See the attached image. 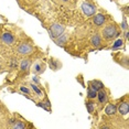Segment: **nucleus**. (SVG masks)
I'll return each mask as SVG.
<instances>
[{
  "label": "nucleus",
  "mask_w": 129,
  "mask_h": 129,
  "mask_svg": "<svg viewBox=\"0 0 129 129\" xmlns=\"http://www.w3.org/2000/svg\"><path fill=\"white\" fill-rule=\"evenodd\" d=\"M64 31H65V27H64L63 24L54 23V24L51 25V29H50V36H51V38H53V39H56Z\"/></svg>",
  "instance_id": "obj_1"
},
{
  "label": "nucleus",
  "mask_w": 129,
  "mask_h": 129,
  "mask_svg": "<svg viewBox=\"0 0 129 129\" xmlns=\"http://www.w3.org/2000/svg\"><path fill=\"white\" fill-rule=\"evenodd\" d=\"M103 36H104L105 39H113V38L119 36V32L116 30L115 25L109 24L103 30Z\"/></svg>",
  "instance_id": "obj_2"
},
{
  "label": "nucleus",
  "mask_w": 129,
  "mask_h": 129,
  "mask_svg": "<svg viewBox=\"0 0 129 129\" xmlns=\"http://www.w3.org/2000/svg\"><path fill=\"white\" fill-rule=\"evenodd\" d=\"M82 10L87 17H93L96 12V7L94 5L89 4V2H84L82 5Z\"/></svg>",
  "instance_id": "obj_3"
},
{
  "label": "nucleus",
  "mask_w": 129,
  "mask_h": 129,
  "mask_svg": "<svg viewBox=\"0 0 129 129\" xmlns=\"http://www.w3.org/2000/svg\"><path fill=\"white\" fill-rule=\"evenodd\" d=\"M33 49H32L31 45H29L28 43H22L18 46V53L21 54V55H27V54H30L32 53Z\"/></svg>",
  "instance_id": "obj_4"
},
{
  "label": "nucleus",
  "mask_w": 129,
  "mask_h": 129,
  "mask_svg": "<svg viewBox=\"0 0 129 129\" xmlns=\"http://www.w3.org/2000/svg\"><path fill=\"white\" fill-rule=\"evenodd\" d=\"M1 40L4 43H6V44L11 45V44H13V42H14V37L10 33V32H5V33H2V36H1Z\"/></svg>",
  "instance_id": "obj_5"
},
{
  "label": "nucleus",
  "mask_w": 129,
  "mask_h": 129,
  "mask_svg": "<svg viewBox=\"0 0 129 129\" xmlns=\"http://www.w3.org/2000/svg\"><path fill=\"white\" fill-rule=\"evenodd\" d=\"M67 39H69V34L65 33V31H64L63 33L60 36V37H57L56 39H54V40H55V43H56L57 45L63 46V45L65 44L66 42H67Z\"/></svg>",
  "instance_id": "obj_6"
},
{
  "label": "nucleus",
  "mask_w": 129,
  "mask_h": 129,
  "mask_svg": "<svg viewBox=\"0 0 129 129\" xmlns=\"http://www.w3.org/2000/svg\"><path fill=\"white\" fill-rule=\"evenodd\" d=\"M44 67H45V65L43 63L37 62V63L33 64V69H32V71H33L34 74H41V73L44 72Z\"/></svg>",
  "instance_id": "obj_7"
},
{
  "label": "nucleus",
  "mask_w": 129,
  "mask_h": 129,
  "mask_svg": "<svg viewBox=\"0 0 129 129\" xmlns=\"http://www.w3.org/2000/svg\"><path fill=\"white\" fill-rule=\"evenodd\" d=\"M93 22L95 23L97 27H101V25H103L104 24V22H105V16L104 14H102V13L96 14V16L94 17V19H93Z\"/></svg>",
  "instance_id": "obj_8"
},
{
  "label": "nucleus",
  "mask_w": 129,
  "mask_h": 129,
  "mask_svg": "<svg viewBox=\"0 0 129 129\" xmlns=\"http://www.w3.org/2000/svg\"><path fill=\"white\" fill-rule=\"evenodd\" d=\"M118 111L121 114V115H127V114L129 113V104H128V102L121 103V104L119 105V107H118Z\"/></svg>",
  "instance_id": "obj_9"
},
{
  "label": "nucleus",
  "mask_w": 129,
  "mask_h": 129,
  "mask_svg": "<svg viewBox=\"0 0 129 129\" xmlns=\"http://www.w3.org/2000/svg\"><path fill=\"white\" fill-rule=\"evenodd\" d=\"M89 85H90V88H93L94 90H96V92L103 89V87H104V84L99 81H92L89 83Z\"/></svg>",
  "instance_id": "obj_10"
},
{
  "label": "nucleus",
  "mask_w": 129,
  "mask_h": 129,
  "mask_svg": "<svg viewBox=\"0 0 129 129\" xmlns=\"http://www.w3.org/2000/svg\"><path fill=\"white\" fill-rule=\"evenodd\" d=\"M116 111H117V107H116V105H114V104L107 105V107L105 108V113H106V115H108V116L115 115Z\"/></svg>",
  "instance_id": "obj_11"
},
{
  "label": "nucleus",
  "mask_w": 129,
  "mask_h": 129,
  "mask_svg": "<svg viewBox=\"0 0 129 129\" xmlns=\"http://www.w3.org/2000/svg\"><path fill=\"white\" fill-rule=\"evenodd\" d=\"M97 97H98L99 103H102V104H105V103L107 102V94H106L105 90H103V89L97 92Z\"/></svg>",
  "instance_id": "obj_12"
},
{
  "label": "nucleus",
  "mask_w": 129,
  "mask_h": 129,
  "mask_svg": "<svg viewBox=\"0 0 129 129\" xmlns=\"http://www.w3.org/2000/svg\"><path fill=\"white\" fill-rule=\"evenodd\" d=\"M49 64H50V67H51L52 70H54V71H56V70H58L61 67V63L58 62L57 60H55V58H51Z\"/></svg>",
  "instance_id": "obj_13"
},
{
  "label": "nucleus",
  "mask_w": 129,
  "mask_h": 129,
  "mask_svg": "<svg viewBox=\"0 0 129 129\" xmlns=\"http://www.w3.org/2000/svg\"><path fill=\"white\" fill-rule=\"evenodd\" d=\"M30 64H31V62H30V60H29V58L23 60L21 62V64H20V69H21V71L27 72L29 70V67H30Z\"/></svg>",
  "instance_id": "obj_14"
},
{
  "label": "nucleus",
  "mask_w": 129,
  "mask_h": 129,
  "mask_svg": "<svg viewBox=\"0 0 129 129\" xmlns=\"http://www.w3.org/2000/svg\"><path fill=\"white\" fill-rule=\"evenodd\" d=\"M92 44L95 46V48H98V46H101V44H102V39H101V37L99 36H94L93 38H92Z\"/></svg>",
  "instance_id": "obj_15"
},
{
  "label": "nucleus",
  "mask_w": 129,
  "mask_h": 129,
  "mask_svg": "<svg viewBox=\"0 0 129 129\" xmlns=\"http://www.w3.org/2000/svg\"><path fill=\"white\" fill-rule=\"evenodd\" d=\"M87 97H88L89 99H94L95 97H97V92L89 87L88 90H87Z\"/></svg>",
  "instance_id": "obj_16"
},
{
  "label": "nucleus",
  "mask_w": 129,
  "mask_h": 129,
  "mask_svg": "<svg viewBox=\"0 0 129 129\" xmlns=\"http://www.w3.org/2000/svg\"><path fill=\"white\" fill-rule=\"evenodd\" d=\"M14 124L12 125V128H16V129H22L25 127V125L23 124L22 121H19V120H12Z\"/></svg>",
  "instance_id": "obj_17"
},
{
  "label": "nucleus",
  "mask_w": 129,
  "mask_h": 129,
  "mask_svg": "<svg viewBox=\"0 0 129 129\" xmlns=\"http://www.w3.org/2000/svg\"><path fill=\"white\" fill-rule=\"evenodd\" d=\"M86 108H87V110H88L89 114H93L94 109H95V105H94L92 102H87L86 103Z\"/></svg>",
  "instance_id": "obj_18"
},
{
  "label": "nucleus",
  "mask_w": 129,
  "mask_h": 129,
  "mask_svg": "<svg viewBox=\"0 0 129 129\" xmlns=\"http://www.w3.org/2000/svg\"><path fill=\"white\" fill-rule=\"evenodd\" d=\"M39 106L42 107V108H44V109H46V110H51V107H50V106H51V104H50L49 101H46L45 103H40Z\"/></svg>",
  "instance_id": "obj_19"
},
{
  "label": "nucleus",
  "mask_w": 129,
  "mask_h": 129,
  "mask_svg": "<svg viewBox=\"0 0 129 129\" xmlns=\"http://www.w3.org/2000/svg\"><path fill=\"white\" fill-rule=\"evenodd\" d=\"M30 86H31L32 90H34V92L37 93V95H39V96H41V95H42V92H41V90H40V88H39V87L37 86L36 84H31Z\"/></svg>",
  "instance_id": "obj_20"
},
{
  "label": "nucleus",
  "mask_w": 129,
  "mask_h": 129,
  "mask_svg": "<svg viewBox=\"0 0 129 129\" xmlns=\"http://www.w3.org/2000/svg\"><path fill=\"white\" fill-rule=\"evenodd\" d=\"M122 45V40H117L115 43H114V45H113V49H117V48H120V46Z\"/></svg>",
  "instance_id": "obj_21"
},
{
  "label": "nucleus",
  "mask_w": 129,
  "mask_h": 129,
  "mask_svg": "<svg viewBox=\"0 0 129 129\" xmlns=\"http://www.w3.org/2000/svg\"><path fill=\"white\" fill-rule=\"evenodd\" d=\"M10 66H11V69H14V67L17 69V66H18V61H17V58H13V60H11Z\"/></svg>",
  "instance_id": "obj_22"
},
{
  "label": "nucleus",
  "mask_w": 129,
  "mask_h": 129,
  "mask_svg": "<svg viewBox=\"0 0 129 129\" xmlns=\"http://www.w3.org/2000/svg\"><path fill=\"white\" fill-rule=\"evenodd\" d=\"M20 90H21V92H23V93H25L27 94V95H29V94H30V90H29L27 87H23V86H21L20 87Z\"/></svg>",
  "instance_id": "obj_23"
},
{
  "label": "nucleus",
  "mask_w": 129,
  "mask_h": 129,
  "mask_svg": "<svg viewBox=\"0 0 129 129\" xmlns=\"http://www.w3.org/2000/svg\"><path fill=\"white\" fill-rule=\"evenodd\" d=\"M121 28L124 29V30H127V21H126V19H124V22H122V24H121Z\"/></svg>",
  "instance_id": "obj_24"
},
{
  "label": "nucleus",
  "mask_w": 129,
  "mask_h": 129,
  "mask_svg": "<svg viewBox=\"0 0 129 129\" xmlns=\"http://www.w3.org/2000/svg\"><path fill=\"white\" fill-rule=\"evenodd\" d=\"M33 81L36 82V83H39V78H38L37 76H34V77H33Z\"/></svg>",
  "instance_id": "obj_25"
},
{
  "label": "nucleus",
  "mask_w": 129,
  "mask_h": 129,
  "mask_svg": "<svg viewBox=\"0 0 129 129\" xmlns=\"http://www.w3.org/2000/svg\"><path fill=\"white\" fill-rule=\"evenodd\" d=\"M63 1H67V0H63Z\"/></svg>",
  "instance_id": "obj_26"
}]
</instances>
